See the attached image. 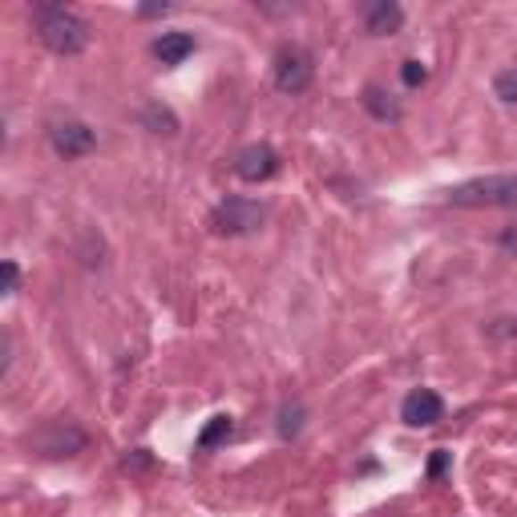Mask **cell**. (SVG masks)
<instances>
[{
  "label": "cell",
  "instance_id": "cell-7",
  "mask_svg": "<svg viewBox=\"0 0 517 517\" xmlns=\"http://www.w3.org/2000/svg\"><path fill=\"white\" fill-rule=\"evenodd\" d=\"M235 174L243 182H267L279 174V154L271 150V146H246V150H238L235 158Z\"/></svg>",
  "mask_w": 517,
  "mask_h": 517
},
{
  "label": "cell",
  "instance_id": "cell-8",
  "mask_svg": "<svg viewBox=\"0 0 517 517\" xmlns=\"http://www.w3.org/2000/svg\"><path fill=\"white\" fill-rule=\"evenodd\" d=\"M445 416V400L437 396L433 388H416L404 396V404H400V421L408 424V429H429V424H437Z\"/></svg>",
  "mask_w": 517,
  "mask_h": 517
},
{
  "label": "cell",
  "instance_id": "cell-2",
  "mask_svg": "<svg viewBox=\"0 0 517 517\" xmlns=\"http://www.w3.org/2000/svg\"><path fill=\"white\" fill-rule=\"evenodd\" d=\"M453 206H517V174H489L469 179L449 190Z\"/></svg>",
  "mask_w": 517,
  "mask_h": 517
},
{
  "label": "cell",
  "instance_id": "cell-9",
  "mask_svg": "<svg viewBox=\"0 0 517 517\" xmlns=\"http://www.w3.org/2000/svg\"><path fill=\"white\" fill-rule=\"evenodd\" d=\"M400 25H404V9H400L396 0H376V4L364 9V29L372 37H388V33H396Z\"/></svg>",
  "mask_w": 517,
  "mask_h": 517
},
{
  "label": "cell",
  "instance_id": "cell-1",
  "mask_svg": "<svg viewBox=\"0 0 517 517\" xmlns=\"http://www.w3.org/2000/svg\"><path fill=\"white\" fill-rule=\"evenodd\" d=\"M33 21H37L41 41L49 45L53 53H61V57H77V53H85V45H89V25H85L73 9H65V4H37Z\"/></svg>",
  "mask_w": 517,
  "mask_h": 517
},
{
  "label": "cell",
  "instance_id": "cell-6",
  "mask_svg": "<svg viewBox=\"0 0 517 517\" xmlns=\"http://www.w3.org/2000/svg\"><path fill=\"white\" fill-rule=\"evenodd\" d=\"M49 142H53V150H57V158L73 162V158H85V154L94 150L97 134L85 126V121L65 118V121H53V126H49Z\"/></svg>",
  "mask_w": 517,
  "mask_h": 517
},
{
  "label": "cell",
  "instance_id": "cell-18",
  "mask_svg": "<svg viewBox=\"0 0 517 517\" xmlns=\"http://www.w3.org/2000/svg\"><path fill=\"white\" fill-rule=\"evenodd\" d=\"M121 465L138 473V469H150L154 461H150V453H146V449H134V453H126V461H121Z\"/></svg>",
  "mask_w": 517,
  "mask_h": 517
},
{
  "label": "cell",
  "instance_id": "cell-3",
  "mask_svg": "<svg viewBox=\"0 0 517 517\" xmlns=\"http://www.w3.org/2000/svg\"><path fill=\"white\" fill-rule=\"evenodd\" d=\"M267 222V211L259 203H251V198H227V203L214 206L211 214V230L214 235H251V230H259Z\"/></svg>",
  "mask_w": 517,
  "mask_h": 517
},
{
  "label": "cell",
  "instance_id": "cell-13",
  "mask_svg": "<svg viewBox=\"0 0 517 517\" xmlns=\"http://www.w3.org/2000/svg\"><path fill=\"white\" fill-rule=\"evenodd\" d=\"M299 429H304V408L288 404L279 413V437H283V441H291V437H299Z\"/></svg>",
  "mask_w": 517,
  "mask_h": 517
},
{
  "label": "cell",
  "instance_id": "cell-12",
  "mask_svg": "<svg viewBox=\"0 0 517 517\" xmlns=\"http://www.w3.org/2000/svg\"><path fill=\"white\" fill-rule=\"evenodd\" d=\"M230 433H235V424H230V416H211V421H206V429H203V433H198L195 449H198V453L214 449V445H222Z\"/></svg>",
  "mask_w": 517,
  "mask_h": 517
},
{
  "label": "cell",
  "instance_id": "cell-14",
  "mask_svg": "<svg viewBox=\"0 0 517 517\" xmlns=\"http://www.w3.org/2000/svg\"><path fill=\"white\" fill-rule=\"evenodd\" d=\"M493 94L505 105H517V69H505V73L493 77Z\"/></svg>",
  "mask_w": 517,
  "mask_h": 517
},
{
  "label": "cell",
  "instance_id": "cell-17",
  "mask_svg": "<svg viewBox=\"0 0 517 517\" xmlns=\"http://www.w3.org/2000/svg\"><path fill=\"white\" fill-rule=\"evenodd\" d=\"M0 271H4V296H13V291H17V283H21V267L13 263V259H4V267H0Z\"/></svg>",
  "mask_w": 517,
  "mask_h": 517
},
{
  "label": "cell",
  "instance_id": "cell-20",
  "mask_svg": "<svg viewBox=\"0 0 517 517\" xmlns=\"http://www.w3.org/2000/svg\"><path fill=\"white\" fill-rule=\"evenodd\" d=\"M445 465H449V457H445V453H437V457L429 461V473H433V477H437V473H445Z\"/></svg>",
  "mask_w": 517,
  "mask_h": 517
},
{
  "label": "cell",
  "instance_id": "cell-15",
  "mask_svg": "<svg viewBox=\"0 0 517 517\" xmlns=\"http://www.w3.org/2000/svg\"><path fill=\"white\" fill-rule=\"evenodd\" d=\"M146 121H150V126H154V134H174V129H179V121H174V113H170V110H162V105H150V110H146Z\"/></svg>",
  "mask_w": 517,
  "mask_h": 517
},
{
  "label": "cell",
  "instance_id": "cell-5",
  "mask_svg": "<svg viewBox=\"0 0 517 517\" xmlns=\"http://www.w3.org/2000/svg\"><path fill=\"white\" fill-rule=\"evenodd\" d=\"M85 445H89V437H85L73 421H49L45 429H37V433H33V449L41 453V457H53V461L77 457Z\"/></svg>",
  "mask_w": 517,
  "mask_h": 517
},
{
  "label": "cell",
  "instance_id": "cell-11",
  "mask_svg": "<svg viewBox=\"0 0 517 517\" xmlns=\"http://www.w3.org/2000/svg\"><path fill=\"white\" fill-rule=\"evenodd\" d=\"M364 110L372 113L376 121H400V105L392 102V94H384L380 85H368L364 89Z\"/></svg>",
  "mask_w": 517,
  "mask_h": 517
},
{
  "label": "cell",
  "instance_id": "cell-19",
  "mask_svg": "<svg viewBox=\"0 0 517 517\" xmlns=\"http://www.w3.org/2000/svg\"><path fill=\"white\" fill-rule=\"evenodd\" d=\"M162 13H170V4H146V9H138V17H162Z\"/></svg>",
  "mask_w": 517,
  "mask_h": 517
},
{
  "label": "cell",
  "instance_id": "cell-16",
  "mask_svg": "<svg viewBox=\"0 0 517 517\" xmlns=\"http://www.w3.org/2000/svg\"><path fill=\"white\" fill-rule=\"evenodd\" d=\"M400 77H404V85H408V89H416V85H424V77H429V69H424L421 61H404V65H400Z\"/></svg>",
  "mask_w": 517,
  "mask_h": 517
},
{
  "label": "cell",
  "instance_id": "cell-10",
  "mask_svg": "<svg viewBox=\"0 0 517 517\" xmlns=\"http://www.w3.org/2000/svg\"><path fill=\"white\" fill-rule=\"evenodd\" d=\"M190 53H195V37L190 33H162L158 41H154V57H158L162 65H182Z\"/></svg>",
  "mask_w": 517,
  "mask_h": 517
},
{
  "label": "cell",
  "instance_id": "cell-4",
  "mask_svg": "<svg viewBox=\"0 0 517 517\" xmlns=\"http://www.w3.org/2000/svg\"><path fill=\"white\" fill-rule=\"evenodd\" d=\"M312 77H315V61L307 49L283 45V49L275 53V89H279V94H304L307 85H312Z\"/></svg>",
  "mask_w": 517,
  "mask_h": 517
}]
</instances>
